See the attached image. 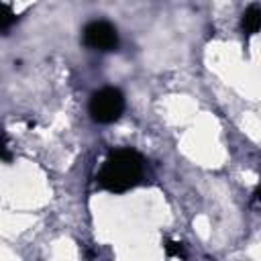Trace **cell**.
Instances as JSON below:
<instances>
[{"instance_id": "cell-1", "label": "cell", "mask_w": 261, "mask_h": 261, "mask_svg": "<svg viewBox=\"0 0 261 261\" xmlns=\"http://www.w3.org/2000/svg\"><path fill=\"white\" fill-rule=\"evenodd\" d=\"M143 175V157L135 149H114L108 153L102 169L96 175L100 188L122 194L139 184Z\"/></svg>"}, {"instance_id": "cell-4", "label": "cell", "mask_w": 261, "mask_h": 261, "mask_svg": "<svg viewBox=\"0 0 261 261\" xmlns=\"http://www.w3.org/2000/svg\"><path fill=\"white\" fill-rule=\"evenodd\" d=\"M241 24H243V31L247 35H255L259 31V24H261V8H259V4H251L245 10Z\"/></svg>"}, {"instance_id": "cell-7", "label": "cell", "mask_w": 261, "mask_h": 261, "mask_svg": "<svg viewBox=\"0 0 261 261\" xmlns=\"http://www.w3.org/2000/svg\"><path fill=\"white\" fill-rule=\"evenodd\" d=\"M6 135L0 133V159H10V153H8V147H6Z\"/></svg>"}, {"instance_id": "cell-6", "label": "cell", "mask_w": 261, "mask_h": 261, "mask_svg": "<svg viewBox=\"0 0 261 261\" xmlns=\"http://www.w3.org/2000/svg\"><path fill=\"white\" fill-rule=\"evenodd\" d=\"M163 249H165V255H167V257H177V259H186V257H188L184 245L177 243V241H169V239H167V241L163 243Z\"/></svg>"}, {"instance_id": "cell-5", "label": "cell", "mask_w": 261, "mask_h": 261, "mask_svg": "<svg viewBox=\"0 0 261 261\" xmlns=\"http://www.w3.org/2000/svg\"><path fill=\"white\" fill-rule=\"evenodd\" d=\"M14 22H16V14L12 12V8L8 4L0 2V31L10 29Z\"/></svg>"}, {"instance_id": "cell-2", "label": "cell", "mask_w": 261, "mask_h": 261, "mask_svg": "<svg viewBox=\"0 0 261 261\" xmlns=\"http://www.w3.org/2000/svg\"><path fill=\"white\" fill-rule=\"evenodd\" d=\"M124 110V96L118 88L106 86L92 94L90 98V116L98 124H110L120 118Z\"/></svg>"}, {"instance_id": "cell-3", "label": "cell", "mask_w": 261, "mask_h": 261, "mask_svg": "<svg viewBox=\"0 0 261 261\" xmlns=\"http://www.w3.org/2000/svg\"><path fill=\"white\" fill-rule=\"evenodd\" d=\"M84 43L96 51H112L118 47V33L108 20H92L84 27Z\"/></svg>"}]
</instances>
